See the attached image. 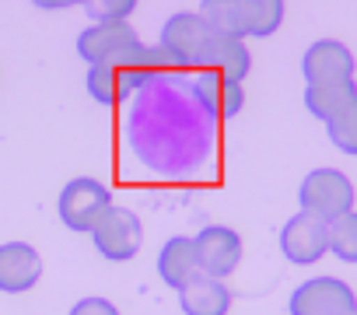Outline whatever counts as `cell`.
I'll list each match as a JSON object with an SVG mask.
<instances>
[{
  "mask_svg": "<svg viewBox=\"0 0 357 315\" xmlns=\"http://www.w3.org/2000/svg\"><path fill=\"white\" fill-rule=\"evenodd\" d=\"M165 67L161 53L158 49H140V53H130V56H119V60H109V63H98V67H88V95L102 105H119L126 102L133 91L147 88L158 70Z\"/></svg>",
  "mask_w": 357,
  "mask_h": 315,
  "instance_id": "1",
  "label": "cell"
},
{
  "mask_svg": "<svg viewBox=\"0 0 357 315\" xmlns=\"http://www.w3.org/2000/svg\"><path fill=\"white\" fill-rule=\"evenodd\" d=\"M211 39H214V32L200 11H178L161 25L158 53L168 67H204Z\"/></svg>",
  "mask_w": 357,
  "mask_h": 315,
  "instance_id": "2",
  "label": "cell"
},
{
  "mask_svg": "<svg viewBox=\"0 0 357 315\" xmlns=\"http://www.w3.org/2000/svg\"><path fill=\"white\" fill-rule=\"evenodd\" d=\"M354 183L340 169H312L301 186H298V203L305 214L322 217L326 224L340 221L343 214L354 210Z\"/></svg>",
  "mask_w": 357,
  "mask_h": 315,
  "instance_id": "3",
  "label": "cell"
},
{
  "mask_svg": "<svg viewBox=\"0 0 357 315\" xmlns=\"http://www.w3.org/2000/svg\"><path fill=\"white\" fill-rule=\"evenodd\" d=\"M109 207H112L109 186L98 183V179H88V176L70 179L60 190V200H56V214H60L63 228L81 231V235H91L95 224L109 214Z\"/></svg>",
  "mask_w": 357,
  "mask_h": 315,
  "instance_id": "4",
  "label": "cell"
},
{
  "mask_svg": "<svg viewBox=\"0 0 357 315\" xmlns=\"http://www.w3.org/2000/svg\"><path fill=\"white\" fill-rule=\"evenodd\" d=\"M91 245H95L98 256L109 259V263H130V259L140 252V245H144V224H140V217H137L130 207L112 203L109 214L95 224Z\"/></svg>",
  "mask_w": 357,
  "mask_h": 315,
  "instance_id": "5",
  "label": "cell"
},
{
  "mask_svg": "<svg viewBox=\"0 0 357 315\" xmlns=\"http://www.w3.org/2000/svg\"><path fill=\"white\" fill-rule=\"evenodd\" d=\"M287 312L291 315H347V312H357V294L340 277H312L291 291Z\"/></svg>",
  "mask_w": 357,
  "mask_h": 315,
  "instance_id": "6",
  "label": "cell"
},
{
  "mask_svg": "<svg viewBox=\"0 0 357 315\" xmlns=\"http://www.w3.org/2000/svg\"><path fill=\"white\" fill-rule=\"evenodd\" d=\"M140 49H144V43H140V36L133 32L130 22H91L77 36V56L88 67H98V63L140 53Z\"/></svg>",
  "mask_w": 357,
  "mask_h": 315,
  "instance_id": "7",
  "label": "cell"
},
{
  "mask_svg": "<svg viewBox=\"0 0 357 315\" xmlns=\"http://www.w3.org/2000/svg\"><path fill=\"white\" fill-rule=\"evenodd\" d=\"M280 252L294 266H312L329 252V224L315 214L298 210L291 221L280 228Z\"/></svg>",
  "mask_w": 357,
  "mask_h": 315,
  "instance_id": "8",
  "label": "cell"
},
{
  "mask_svg": "<svg viewBox=\"0 0 357 315\" xmlns=\"http://www.w3.org/2000/svg\"><path fill=\"white\" fill-rule=\"evenodd\" d=\"M197 242V256H200V273L207 277H231L242 263V235L228 224H207L200 228V235H193Z\"/></svg>",
  "mask_w": 357,
  "mask_h": 315,
  "instance_id": "9",
  "label": "cell"
},
{
  "mask_svg": "<svg viewBox=\"0 0 357 315\" xmlns=\"http://www.w3.org/2000/svg\"><path fill=\"white\" fill-rule=\"evenodd\" d=\"M301 74L308 84L354 81V53L340 39H315L301 56Z\"/></svg>",
  "mask_w": 357,
  "mask_h": 315,
  "instance_id": "10",
  "label": "cell"
},
{
  "mask_svg": "<svg viewBox=\"0 0 357 315\" xmlns=\"http://www.w3.org/2000/svg\"><path fill=\"white\" fill-rule=\"evenodd\" d=\"M43 277V256L32 242H4L0 245V291L25 294Z\"/></svg>",
  "mask_w": 357,
  "mask_h": 315,
  "instance_id": "11",
  "label": "cell"
},
{
  "mask_svg": "<svg viewBox=\"0 0 357 315\" xmlns=\"http://www.w3.org/2000/svg\"><path fill=\"white\" fill-rule=\"evenodd\" d=\"M158 277L172 287L183 291L193 277H200V256H197V242L190 235H175L161 245L158 252Z\"/></svg>",
  "mask_w": 357,
  "mask_h": 315,
  "instance_id": "12",
  "label": "cell"
},
{
  "mask_svg": "<svg viewBox=\"0 0 357 315\" xmlns=\"http://www.w3.org/2000/svg\"><path fill=\"white\" fill-rule=\"evenodd\" d=\"M178 308L186 315H228L231 308V291L218 277H193L183 291H178Z\"/></svg>",
  "mask_w": 357,
  "mask_h": 315,
  "instance_id": "13",
  "label": "cell"
},
{
  "mask_svg": "<svg viewBox=\"0 0 357 315\" xmlns=\"http://www.w3.org/2000/svg\"><path fill=\"white\" fill-rule=\"evenodd\" d=\"M193 91H197L200 105L211 109L218 119H231V116H238L242 105H245L242 81H231V77H225V74H211V70H204V77L197 81Z\"/></svg>",
  "mask_w": 357,
  "mask_h": 315,
  "instance_id": "14",
  "label": "cell"
},
{
  "mask_svg": "<svg viewBox=\"0 0 357 315\" xmlns=\"http://www.w3.org/2000/svg\"><path fill=\"white\" fill-rule=\"evenodd\" d=\"M204 70L225 74V77H231V81H245L249 70H252V53H249L245 39L214 36L211 46H207V56H204Z\"/></svg>",
  "mask_w": 357,
  "mask_h": 315,
  "instance_id": "15",
  "label": "cell"
},
{
  "mask_svg": "<svg viewBox=\"0 0 357 315\" xmlns=\"http://www.w3.org/2000/svg\"><path fill=\"white\" fill-rule=\"evenodd\" d=\"M357 102V84L354 81H326V84H305V109L329 123L340 112H347Z\"/></svg>",
  "mask_w": 357,
  "mask_h": 315,
  "instance_id": "16",
  "label": "cell"
},
{
  "mask_svg": "<svg viewBox=\"0 0 357 315\" xmlns=\"http://www.w3.org/2000/svg\"><path fill=\"white\" fill-rule=\"evenodd\" d=\"M245 18V39H270L284 25V0H238Z\"/></svg>",
  "mask_w": 357,
  "mask_h": 315,
  "instance_id": "17",
  "label": "cell"
},
{
  "mask_svg": "<svg viewBox=\"0 0 357 315\" xmlns=\"http://www.w3.org/2000/svg\"><path fill=\"white\" fill-rule=\"evenodd\" d=\"M200 15H204V22L211 25L214 36L245 39V18H242V4H238V0H204Z\"/></svg>",
  "mask_w": 357,
  "mask_h": 315,
  "instance_id": "18",
  "label": "cell"
},
{
  "mask_svg": "<svg viewBox=\"0 0 357 315\" xmlns=\"http://www.w3.org/2000/svg\"><path fill=\"white\" fill-rule=\"evenodd\" d=\"M329 252L340 263H357V210L329 224Z\"/></svg>",
  "mask_w": 357,
  "mask_h": 315,
  "instance_id": "19",
  "label": "cell"
},
{
  "mask_svg": "<svg viewBox=\"0 0 357 315\" xmlns=\"http://www.w3.org/2000/svg\"><path fill=\"white\" fill-rule=\"evenodd\" d=\"M326 133H329L333 147H340L343 154L357 158V102L347 112H340L336 119H329L326 123Z\"/></svg>",
  "mask_w": 357,
  "mask_h": 315,
  "instance_id": "20",
  "label": "cell"
},
{
  "mask_svg": "<svg viewBox=\"0 0 357 315\" xmlns=\"http://www.w3.org/2000/svg\"><path fill=\"white\" fill-rule=\"evenodd\" d=\"M95 22H126L137 11V0H91Z\"/></svg>",
  "mask_w": 357,
  "mask_h": 315,
  "instance_id": "21",
  "label": "cell"
},
{
  "mask_svg": "<svg viewBox=\"0 0 357 315\" xmlns=\"http://www.w3.org/2000/svg\"><path fill=\"white\" fill-rule=\"evenodd\" d=\"M70 315H119V308L109 301V298H81Z\"/></svg>",
  "mask_w": 357,
  "mask_h": 315,
  "instance_id": "22",
  "label": "cell"
},
{
  "mask_svg": "<svg viewBox=\"0 0 357 315\" xmlns=\"http://www.w3.org/2000/svg\"><path fill=\"white\" fill-rule=\"evenodd\" d=\"M32 4L43 11H67V8H88L91 0H32Z\"/></svg>",
  "mask_w": 357,
  "mask_h": 315,
  "instance_id": "23",
  "label": "cell"
},
{
  "mask_svg": "<svg viewBox=\"0 0 357 315\" xmlns=\"http://www.w3.org/2000/svg\"><path fill=\"white\" fill-rule=\"evenodd\" d=\"M347 315H357V312H347Z\"/></svg>",
  "mask_w": 357,
  "mask_h": 315,
  "instance_id": "24",
  "label": "cell"
}]
</instances>
